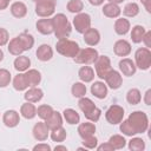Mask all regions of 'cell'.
I'll list each match as a JSON object with an SVG mask.
<instances>
[{"instance_id": "7402d4cb", "label": "cell", "mask_w": 151, "mask_h": 151, "mask_svg": "<svg viewBox=\"0 0 151 151\" xmlns=\"http://www.w3.org/2000/svg\"><path fill=\"white\" fill-rule=\"evenodd\" d=\"M96 132V125L92 122H86V123H81L78 126V133L79 136L84 139L87 138L90 136H93Z\"/></svg>"}, {"instance_id": "c3c4849f", "label": "cell", "mask_w": 151, "mask_h": 151, "mask_svg": "<svg viewBox=\"0 0 151 151\" xmlns=\"http://www.w3.org/2000/svg\"><path fill=\"white\" fill-rule=\"evenodd\" d=\"M142 41L145 44V47H146V48H150V47H151V32H150V31H146V32H145V34H144Z\"/></svg>"}, {"instance_id": "30bf717a", "label": "cell", "mask_w": 151, "mask_h": 151, "mask_svg": "<svg viewBox=\"0 0 151 151\" xmlns=\"http://www.w3.org/2000/svg\"><path fill=\"white\" fill-rule=\"evenodd\" d=\"M73 26L78 33H84L91 27V17L87 13H78L73 19Z\"/></svg>"}, {"instance_id": "f907efd6", "label": "cell", "mask_w": 151, "mask_h": 151, "mask_svg": "<svg viewBox=\"0 0 151 151\" xmlns=\"http://www.w3.org/2000/svg\"><path fill=\"white\" fill-rule=\"evenodd\" d=\"M144 103L146 105H151V90H147L144 96Z\"/></svg>"}, {"instance_id": "cb8c5ba5", "label": "cell", "mask_w": 151, "mask_h": 151, "mask_svg": "<svg viewBox=\"0 0 151 151\" xmlns=\"http://www.w3.org/2000/svg\"><path fill=\"white\" fill-rule=\"evenodd\" d=\"M45 124L47 125V127L51 131V130L57 129V127L63 125V117H61V114L58 111H53L52 114L45 120Z\"/></svg>"}, {"instance_id": "60d3db41", "label": "cell", "mask_w": 151, "mask_h": 151, "mask_svg": "<svg viewBox=\"0 0 151 151\" xmlns=\"http://www.w3.org/2000/svg\"><path fill=\"white\" fill-rule=\"evenodd\" d=\"M53 111H54V110H53L52 106H50V105H47V104H42V105H40V106L37 109V114H38L42 120H46V119L52 114Z\"/></svg>"}, {"instance_id": "f35d334b", "label": "cell", "mask_w": 151, "mask_h": 151, "mask_svg": "<svg viewBox=\"0 0 151 151\" xmlns=\"http://www.w3.org/2000/svg\"><path fill=\"white\" fill-rule=\"evenodd\" d=\"M129 149L131 151H143L145 149V142L139 137H132L129 142Z\"/></svg>"}, {"instance_id": "b9f144b4", "label": "cell", "mask_w": 151, "mask_h": 151, "mask_svg": "<svg viewBox=\"0 0 151 151\" xmlns=\"http://www.w3.org/2000/svg\"><path fill=\"white\" fill-rule=\"evenodd\" d=\"M66 7H67L68 12L78 14V13H80V12L83 11V8H84V4H83L81 0H70V1L67 2Z\"/></svg>"}, {"instance_id": "e575fe53", "label": "cell", "mask_w": 151, "mask_h": 151, "mask_svg": "<svg viewBox=\"0 0 151 151\" xmlns=\"http://www.w3.org/2000/svg\"><path fill=\"white\" fill-rule=\"evenodd\" d=\"M51 139L53 140V142H57V143H61V142H64L65 140V138L67 137V133H66V130L63 127V125L61 126H59V127H57V129H53V130H51Z\"/></svg>"}, {"instance_id": "d6a6232c", "label": "cell", "mask_w": 151, "mask_h": 151, "mask_svg": "<svg viewBox=\"0 0 151 151\" xmlns=\"http://www.w3.org/2000/svg\"><path fill=\"white\" fill-rule=\"evenodd\" d=\"M145 32L146 31H145V28L143 26H140V25L133 26L132 27V31H131V40H132V42H134V44L142 42Z\"/></svg>"}, {"instance_id": "ee69618b", "label": "cell", "mask_w": 151, "mask_h": 151, "mask_svg": "<svg viewBox=\"0 0 151 151\" xmlns=\"http://www.w3.org/2000/svg\"><path fill=\"white\" fill-rule=\"evenodd\" d=\"M119 129H120L122 133H123V134H125V136L133 137V136L136 134V133H134V131L132 130V127L130 126V124L127 123V120H122V122H120V126H119Z\"/></svg>"}, {"instance_id": "ba28073f", "label": "cell", "mask_w": 151, "mask_h": 151, "mask_svg": "<svg viewBox=\"0 0 151 151\" xmlns=\"http://www.w3.org/2000/svg\"><path fill=\"white\" fill-rule=\"evenodd\" d=\"M94 67H96V74L100 79H105L107 73L112 70L110 58L107 55H98L97 60L94 61Z\"/></svg>"}, {"instance_id": "db71d44e", "label": "cell", "mask_w": 151, "mask_h": 151, "mask_svg": "<svg viewBox=\"0 0 151 151\" xmlns=\"http://www.w3.org/2000/svg\"><path fill=\"white\" fill-rule=\"evenodd\" d=\"M88 2L92 6H100V5L104 4V0H88Z\"/></svg>"}, {"instance_id": "52a82bcc", "label": "cell", "mask_w": 151, "mask_h": 151, "mask_svg": "<svg viewBox=\"0 0 151 151\" xmlns=\"http://www.w3.org/2000/svg\"><path fill=\"white\" fill-rule=\"evenodd\" d=\"M98 51L96 48L92 47H87V48H83L79 50L78 54L73 58L74 61L77 64H84V65H88V64H93L97 58H98Z\"/></svg>"}, {"instance_id": "9f6ffc18", "label": "cell", "mask_w": 151, "mask_h": 151, "mask_svg": "<svg viewBox=\"0 0 151 151\" xmlns=\"http://www.w3.org/2000/svg\"><path fill=\"white\" fill-rule=\"evenodd\" d=\"M107 1H109V2H112V4H117V5H118V4H122L124 0H107Z\"/></svg>"}, {"instance_id": "ac0fdd59", "label": "cell", "mask_w": 151, "mask_h": 151, "mask_svg": "<svg viewBox=\"0 0 151 151\" xmlns=\"http://www.w3.org/2000/svg\"><path fill=\"white\" fill-rule=\"evenodd\" d=\"M91 93L98 98V99H104L107 96V86L103 81H94L91 85Z\"/></svg>"}, {"instance_id": "4fadbf2b", "label": "cell", "mask_w": 151, "mask_h": 151, "mask_svg": "<svg viewBox=\"0 0 151 151\" xmlns=\"http://www.w3.org/2000/svg\"><path fill=\"white\" fill-rule=\"evenodd\" d=\"M113 51H114V54L118 57H126L131 53V44L127 40L119 39L114 42Z\"/></svg>"}, {"instance_id": "5b68a950", "label": "cell", "mask_w": 151, "mask_h": 151, "mask_svg": "<svg viewBox=\"0 0 151 151\" xmlns=\"http://www.w3.org/2000/svg\"><path fill=\"white\" fill-rule=\"evenodd\" d=\"M35 2V13L41 18L51 17L55 11L57 0H33Z\"/></svg>"}, {"instance_id": "ab89813d", "label": "cell", "mask_w": 151, "mask_h": 151, "mask_svg": "<svg viewBox=\"0 0 151 151\" xmlns=\"http://www.w3.org/2000/svg\"><path fill=\"white\" fill-rule=\"evenodd\" d=\"M123 13H124V15H126L129 18H133L139 13V6L136 2H129L125 5Z\"/></svg>"}, {"instance_id": "ffe728a7", "label": "cell", "mask_w": 151, "mask_h": 151, "mask_svg": "<svg viewBox=\"0 0 151 151\" xmlns=\"http://www.w3.org/2000/svg\"><path fill=\"white\" fill-rule=\"evenodd\" d=\"M35 27L38 29V32H40L44 35H48L51 33H53V22H52V18L51 19H40L37 21Z\"/></svg>"}, {"instance_id": "f546056e", "label": "cell", "mask_w": 151, "mask_h": 151, "mask_svg": "<svg viewBox=\"0 0 151 151\" xmlns=\"http://www.w3.org/2000/svg\"><path fill=\"white\" fill-rule=\"evenodd\" d=\"M13 87L17 91H25V90H27L29 87L25 73H19V74H17L14 77V79H13Z\"/></svg>"}, {"instance_id": "d6986e66", "label": "cell", "mask_w": 151, "mask_h": 151, "mask_svg": "<svg viewBox=\"0 0 151 151\" xmlns=\"http://www.w3.org/2000/svg\"><path fill=\"white\" fill-rule=\"evenodd\" d=\"M37 58L40 60V61H48L52 59L53 57V50L50 45L47 44H42L38 47L37 50Z\"/></svg>"}, {"instance_id": "6da1fadb", "label": "cell", "mask_w": 151, "mask_h": 151, "mask_svg": "<svg viewBox=\"0 0 151 151\" xmlns=\"http://www.w3.org/2000/svg\"><path fill=\"white\" fill-rule=\"evenodd\" d=\"M53 22V33L58 39L67 38L71 34L72 27L67 19V17L63 13H58L52 18Z\"/></svg>"}, {"instance_id": "f5cc1de1", "label": "cell", "mask_w": 151, "mask_h": 151, "mask_svg": "<svg viewBox=\"0 0 151 151\" xmlns=\"http://www.w3.org/2000/svg\"><path fill=\"white\" fill-rule=\"evenodd\" d=\"M8 1L7 0H0V11H4V9H6L7 8V6H8Z\"/></svg>"}, {"instance_id": "d590c367", "label": "cell", "mask_w": 151, "mask_h": 151, "mask_svg": "<svg viewBox=\"0 0 151 151\" xmlns=\"http://www.w3.org/2000/svg\"><path fill=\"white\" fill-rule=\"evenodd\" d=\"M18 38H19L22 47H24V51H28V50H31L33 47V45H34L33 35H31L28 33H21V34L18 35Z\"/></svg>"}, {"instance_id": "680465c9", "label": "cell", "mask_w": 151, "mask_h": 151, "mask_svg": "<svg viewBox=\"0 0 151 151\" xmlns=\"http://www.w3.org/2000/svg\"><path fill=\"white\" fill-rule=\"evenodd\" d=\"M7 1H8V2H9V1H11V0H7Z\"/></svg>"}, {"instance_id": "836d02e7", "label": "cell", "mask_w": 151, "mask_h": 151, "mask_svg": "<svg viewBox=\"0 0 151 151\" xmlns=\"http://www.w3.org/2000/svg\"><path fill=\"white\" fill-rule=\"evenodd\" d=\"M142 100V94L138 88H131L126 93V101L131 105H137Z\"/></svg>"}, {"instance_id": "816d5d0a", "label": "cell", "mask_w": 151, "mask_h": 151, "mask_svg": "<svg viewBox=\"0 0 151 151\" xmlns=\"http://www.w3.org/2000/svg\"><path fill=\"white\" fill-rule=\"evenodd\" d=\"M142 4L144 5L146 12L150 13V12H151V0H142Z\"/></svg>"}, {"instance_id": "7a4b0ae2", "label": "cell", "mask_w": 151, "mask_h": 151, "mask_svg": "<svg viewBox=\"0 0 151 151\" xmlns=\"http://www.w3.org/2000/svg\"><path fill=\"white\" fill-rule=\"evenodd\" d=\"M78 106L83 111V113H84L86 119H88L92 123H96V122L99 120L101 111H100V109H98L94 105V103L90 98H86L85 96L81 97L79 99V101H78Z\"/></svg>"}, {"instance_id": "3957f363", "label": "cell", "mask_w": 151, "mask_h": 151, "mask_svg": "<svg viewBox=\"0 0 151 151\" xmlns=\"http://www.w3.org/2000/svg\"><path fill=\"white\" fill-rule=\"evenodd\" d=\"M126 120L136 134L137 133H144L149 127V118H147L146 113L143 111L132 112Z\"/></svg>"}, {"instance_id": "6f0895ef", "label": "cell", "mask_w": 151, "mask_h": 151, "mask_svg": "<svg viewBox=\"0 0 151 151\" xmlns=\"http://www.w3.org/2000/svg\"><path fill=\"white\" fill-rule=\"evenodd\" d=\"M2 59H4V52H2V50L0 48V61H2Z\"/></svg>"}, {"instance_id": "8d00e7d4", "label": "cell", "mask_w": 151, "mask_h": 151, "mask_svg": "<svg viewBox=\"0 0 151 151\" xmlns=\"http://www.w3.org/2000/svg\"><path fill=\"white\" fill-rule=\"evenodd\" d=\"M109 143L113 146L114 150H120V149L125 147V145H126V140H125V138L122 134H113V136H111L110 139H109Z\"/></svg>"}, {"instance_id": "277c9868", "label": "cell", "mask_w": 151, "mask_h": 151, "mask_svg": "<svg viewBox=\"0 0 151 151\" xmlns=\"http://www.w3.org/2000/svg\"><path fill=\"white\" fill-rule=\"evenodd\" d=\"M55 50L59 54L66 58H74L78 54L80 48H79L78 42L70 40L67 38H64V39H58L55 44Z\"/></svg>"}, {"instance_id": "9c48e42d", "label": "cell", "mask_w": 151, "mask_h": 151, "mask_svg": "<svg viewBox=\"0 0 151 151\" xmlns=\"http://www.w3.org/2000/svg\"><path fill=\"white\" fill-rule=\"evenodd\" d=\"M105 118L112 125L119 124L124 119V109L119 105H111L105 113Z\"/></svg>"}, {"instance_id": "f1b7e54d", "label": "cell", "mask_w": 151, "mask_h": 151, "mask_svg": "<svg viewBox=\"0 0 151 151\" xmlns=\"http://www.w3.org/2000/svg\"><path fill=\"white\" fill-rule=\"evenodd\" d=\"M114 31L119 35H125L130 31V21L125 18H119L114 22Z\"/></svg>"}, {"instance_id": "4dcf8cb0", "label": "cell", "mask_w": 151, "mask_h": 151, "mask_svg": "<svg viewBox=\"0 0 151 151\" xmlns=\"http://www.w3.org/2000/svg\"><path fill=\"white\" fill-rule=\"evenodd\" d=\"M63 116H64V119L70 124V125H74V124H78L80 122V116L79 113L73 110V109H65L64 112H63Z\"/></svg>"}, {"instance_id": "2e32d148", "label": "cell", "mask_w": 151, "mask_h": 151, "mask_svg": "<svg viewBox=\"0 0 151 151\" xmlns=\"http://www.w3.org/2000/svg\"><path fill=\"white\" fill-rule=\"evenodd\" d=\"M84 41L88 45V46H96L99 44L100 41V33L98 29L90 27L87 31H85L84 33Z\"/></svg>"}, {"instance_id": "681fc988", "label": "cell", "mask_w": 151, "mask_h": 151, "mask_svg": "<svg viewBox=\"0 0 151 151\" xmlns=\"http://www.w3.org/2000/svg\"><path fill=\"white\" fill-rule=\"evenodd\" d=\"M98 151H113L114 149H113V146L107 142V143H104V144H101V145H97V147H96Z\"/></svg>"}, {"instance_id": "484cf974", "label": "cell", "mask_w": 151, "mask_h": 151, "mask_svg": "<svg viewBox=\"0 0 151 151\" xmlns=\"http://www.w3.org/2000/svg\"><path fill=\"white\" fill-rule=\"evenodd\" d=\"M20 114L26 119H33L37 116V107L34 106L33 103L26 101L20 107Z\"/></svg>"}, {"instance_id": "f6af8a7d", "label": "cell", "mask_w": 151, "mask_h": 151, "mask_svg": "<svg viewBox=\"0 0 151 151\" xmlns=\"http://www.w3.org/2000/svg\"><path fill=\"white\" fill-rule=\"evenodd\" d=\"M83 140H84V142H83V145H84L85 149L92 150V149H96L97 145H98V139L94 137V134H93V136H90V137H87V138H84Z\"/></svg>"}, {"instance_id": "4316f807", "label": "cell", "mask_w": 151, "mask_h": 151, "mask_svg": "<svg viewBox=\"0 0 151 151\" xmlns=\"http://www.w3.org/2000/svg\"><path fill=\"white\" fill-rule=\"evenodd\" d=\"M11 13L13 17L20 19V18H24L26 14H27V7L24 2L21 1H15L11 5Z\"/></svg>"}, {"instance_id": "74e56055", "label": "cell", "mask_w": 151, "mask_h": 151, "mask_svg": "<svg viewBox=\"0 0 151 151\" xmlns=\"http://www.w3.org/2000/svg\"><path fill=\"white\" fill-rule=\"evenodd\" d=\"M71 92L73 94V97H77V98H81L86 94V85L83 83V81H78V83H74L72 85V88H71Z\"/></svg>"}, {"instance_id": "7bdbcfd3", "label": "cell", "mask_w": 151, "mask_h": 151, "mask_svg": "<svg viewBox=\"0 0 151 151\" xmlns=\"http://www.w3.org/2000/svg\"><path fill=\"white\" fill-rule=\"evenodd\" d=\"M11 73L6 68H0V87H6L11 83Z\"/></svg>"}, {"instance_id": "7dc6e473", "label": "cell", "mask_w": 151, "mask_h": 151, "mask_svg": "<svg viewBox=\"0 0 151 151\" xmlns=\"http://www.w3.org/2000/svg\"><path fill=\"white\" fill-rule=\"evenodd\" d=\"M33 151H51V146L46 143H40L33 146Z\"/></svg>"}, {"instance_id": "e0dca14e", "label": "cell", "mask_w": 151, "mask_h": 151, "mask_svg": "<svg viewBox=\"0 0 151 151\" xmlns=\"http://www.w3.org/2000/svg\"><path fill=\"white\" fill-rule=\"evenodd\" d=\"M42 97H44L42 90L39 88V87H37V86L28 88V90L25 92V94H24L25 100H26V101H29V103H33V104L40 101V100L42 99Z\"/></svg>"}, {"instance_id": "7c38bea8", "label": "cell", "mask_w": 151, "mask_h": 151, "mask_svg": "<svg viewBox=\"0 0 151 151\" xmlns=\"http://www.w3.org/2000/svg\"><path fill=\"white\" fill-rule=\"evenodd\" d=\"M104 80L106 81V85H107L110 88H112V90L119 88V87L122 86V84H123V78H122L120 73H119L118 71L113 70V68L107 73V76L105 77Z\"/></svg>"}, {"instance_id": "8992f818", "label": "cell", "mask_w": 151, "mask_h": 151, "mask_svg": "<svg viewBox=\"0 0 151 151\" xmlns=\"http://www.w3.org/2000/svg\"><path fill=\"white\" fill-rule=\"evenodd\" d=\"M134 65L140 70H149L151 66V51L146 47H140L134 53Z\"/></svg>"}, {"instance_id": "8fae6325", "label": "cell", "mask_w": 151, "mask_h": 151, "mask_svg": "<svg viewBox=\"0 0 151 151\" xmlns=\"http://www.w3.org/2000/svg\"><path fill=\"white\" fill-rule=\"evenodd\" d=\"M32 132H33V137L38 142H45L50 136V129L47 127L45 122H38L33 126Z\"/></svg>"}, {"instance_id": "bcb514c9", "label": "cell", "mask_w": 151, "mask_h": 151, "mask_svg": "<svg viewBox=\"0 0 151 151\" xmlns=\"http://www.w3.org/2000/svg\"><path fill=\"white\" fill-rule=\"evenodd\" d=\"M9 40V34L7 29L0 27V46H5Z\"/></svg>"}, {"instance_id": "9a60e30c", "label": "cell", "mask_w": 151, "mask_h": 151, "mask_svg": "<svg viewBox=\"0 0 151 151\" xmlns=\"http://www.w3.org/2000/svg\"><path fill=\"white\" fill-rule=\"evenodd\" d=\"M118 65H119L120 72H122L124 76H126V77H131V76H133V74L136 73L137 67H136L134 63H133L131 59H129V58H123V59L119 61Z\"/></svg>"}, {"instance_id": "603a6c76", "label": "cell", "mask_w": 151, "mask_h": 151, "mask_svg": "<svg viewBox=\"0 0 151 151\" xmlns=\"http://www.w3.org/2000/svg\"><path fill=\"white\" fill-rule=\"evenodd\" d=\"M120 13H122V9L117 4L107 2L103 7V14L107 18H118Z\"/></svg>"}, {"instance_id": "44dd1931", "label": "cell", "mask_w": 151, "mask_h": 151, "mask_svg": "<svg viewBox=\"0 0 151 151\" xmlns=\"http://www.w3.org/2000/svg\"><path fill=\"white\" fill-rule=\"evenodd\" d=\"M13 65L18 72H26L31 66V60L28 57L20 54V55H17V58L13 61Z\"/></svg>"}, {"instance_id": "5bb4252c", "label": "cell", "mask_w": 151, "mask_h": 151, "mask_svg": "<svg viewBox=\"0 0 151 151\" xmlns=\"http://www.w3.org/2000/svg\"><path fill=\"white\" fill-rule=\"evenodd\" d=\"M2 122L7 127H15L20 123V116L15 110H7L2 116Z\"/></svg>"}, {"instance_id": "d4e9b609", "label": "cell", "mask_w": 151, "mask_h": 151, "mask_svg": "<svg viewBox=\"0 0 151 151\" xmlns=\"http://www.w3.org/2000/svg\"><path fill=\"white\" fill-rule=\"evenodd\" d=\"M25 76H26V79L28 81V85L29 87H34V86H38L41 81V74L38 70H34V68H31V70H27L25 72Z\"/></svg>"}, {"instance_id": "1f68e13d", "label": "cell", "mask_w": 151, "mask_h": 151, "mask_svg": "<svg viewBox=\"0 0 151 151\" xmlns=\"http://www.w3.org/2000/svg\"><path fill=\"white\" fill-rule=\"evenodd\" d=\"M7 48H8V52L11 54H13V55H20L22 52H25L24 51V47H22V45H21V42H20V40H19L18 37L13 38L8 42V47Z\"/></svg>"}, {"instance_id": "83f0119b", "label": "cell", "mask_w": 151, "mask_h": 151, "mask_svg": "<svg viewBox=\"0 0 151 151\" xmlns=\"http://www.w3.org/2000/svg\"><path fill=\"white\" fill-rule=\"evenodd\" d=\"M78 77L83 83H91L94 79V71L90 66H83L78 71Z\"/></svg>"}, {"instance_id": "11a10c76", "label": "cell", "mask_w": 151, "mask_h": 151, "mask_svg": "<svg viewBox=\"0 0 151 151\" xmlns=\"http://www.w3.org/2000/svg\"><path fill=\"white\" fill-rule=\"evenodd\" d=\"M54 150H55V151H67V147L64 146V145H57V146L54 147Z\"/></svg>"}]
</instances>
